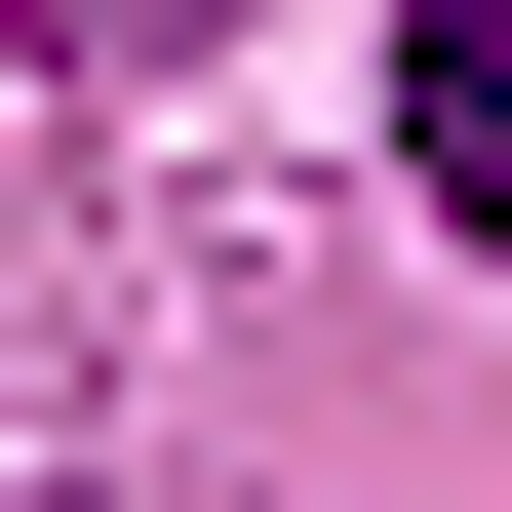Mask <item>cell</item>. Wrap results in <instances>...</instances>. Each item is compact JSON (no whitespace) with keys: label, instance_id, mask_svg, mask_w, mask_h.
Listing matches in <instances>:
<instances>
[{"label":"cell","instance_id":"cell-1","mask_svg":"<svg viewBox=\"0 0 512 512\" xmlns=\"http://www.w3.org/2000/svg\"><path fill=\"white\" fill-rule=\"evenodd\" d=\"M394 158H434L473 237H512V0H434V40H394Z\"/></svg>","mask_w":512,"mask_h":512}]
</instances>
